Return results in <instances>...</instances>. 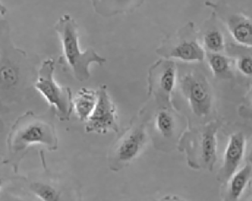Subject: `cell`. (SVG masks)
Returning a JSON list of instances; mask_svg holds the SVG:
<instances>
[{"instance_id": "cell-26", "label": "cell", "mask_w": 252, "mask_h": 201, "mask_svg": "<svg viewBox=\"0 0 252 201\" xmlns=\"http://www.w3.org/2000/svg\"></svg>"}, {"instance_id": "cell-23", "label": "cell", "mask_w": 252, "mask_h": 201, "mask_svg": "<svg viewBox=\"0 0 252 201\" xmlns=\"http://www.w3.org/2000/svg\"><path fill=\"white\" fill-rule=\"evenodd\" d=\"M2 179L1 177H0V190H1V188H2Z\"/></svg>"}, {"instance_id": "cell-10", "label": "cell", "mask_w": 252, "mask_h": 201, "mask_svg": "<svg viewBox=\"0 0 252 201\" xmlns=\"http://www.w3.org/2000/svg\"><path fill=\"white\" fill-rule=\"evenodd\" d=\"M219 127L218 124H209L202 130L199 137V153L201 164L209 171L213 170L217 161V133Z\"/></svg>"}, {"instance_id": "cell-22", "label": "cell", "mask_w": 252, "mask_h": 201, "mask_svg": "<svg viewBox=\"0 0 252 201\" xmlns=\"http://www.w3.org/2000/svg\"><path fill=\"white\" fill-rule=\"evenodd\" d=\"M249 164L252 166V151L250 153L249 156Z\"/></svg>"}, {"instance_id": "cell-6", "label": "cell", "mask_w": 252, "mask_h": 201, "mask_svg": "<svg viewBox=\"0 0 252 201\" xmlns=\"http://www.w3.org/2000/svg\"><path fill=\"white\" fill-rule=\"evenodd\" d=\"M178 79V67L175 61L162 59L149 69V94L155 97L158 107H172L171 97Z\"/></svg>"}, {"instance_id": "cell-3", "label": "cell", "mask_w": 252, "mask_h": 201, "mask_svg": "<svg viewBox=\"0 0 252 201\" xmlns=\"http://www.w3.org/2000/svg\"><path fill=\"white\" fill-rule=\"evenodd\" d=\"M55 70L54 59L44 61L38 73L35 88L55 108L59 118L64 121L70 119V114L73 111V97L69 88L60 86L55 81Z\"/></svg>"}, {"instance_id": "cell-17", "label": "cell", "mask_w": 252, "mask_h": 201, "mask_svg": "<svg viewBox=\"0 0 252 201\" xmlns=\"http://www.w3.org/2000/svg\"><path fill=\"white\" fill-rule=\"evenodd\" d=\"M31 190L42 201H64L60 191L50 184L45 182H34Z\"/></svg>"}, {"instance_id": "cell-16", "label": "cell", "mask_w": 252, "mask_h": 201, "mask_svg": "<svg viewBox=\"0 0 252 201\" xmlns=\"http://www.w3.org/2000/svg\"><path fill=\"white\" fill-rule=\"evenodd\" d=\"M209 68L216 77H230L231 63L230 59L220 53H211L207 56Z\"/></svg>"}, {"instance_id": "cell-13", "label": "cell", "mask_w": 252, "mask_h": 201, "mask_svg": "<svg viewBox=\"0 0 252 201\" xmlns=\"http://www.w3.org/2000/svg\"><path fill=\"white\" fill-rule=\"evenodd\" d=\"M226 26L236 43L252 49V21L250 18L243 14H235L228 19Z\"/></svg>"}, {"instance_id": "cell-21", "label": "cell", "mask_w": 252, "mask_h": 201, "mask_svg": "<svg viewBox=\"0 0 252 201\" xmlns=\"http://www.w3.org/2000/svg\"><path fill=\"white\" fill-rule=\"evenodd\" d=\"M7 12V8L5 5H3L2 2H1V0H0V15H4L6 14Z\"/></svg>"}, {"instance_id": "cell-18", "label": "cell", "mask_w": 252, "mask_h": 201, "mask_svg": "<svg viewBox=\"0 0 252 201\" xmlns=\"http://www.w3.org/2000/svg\"><path fill=\"white\" fill-rule=\"evenodd\" d=\"M224 37L219 30H211L204 34V49L211 53H220L224 49Z\"/></svg>"}, {"instance_id": "cell-2", "label": "cell", "mask_w": 252, "mask_h": 201, "mask_svg": "<svg viewBox=\"0 0 252 201\" xmlns=\"http://www.w3.org/2000/svg\"><path fill=\"white\" fill-rule=\"evenodd\" d=\"M10 141L15 154L25 151L32 144H42L49 149L58 147V138L53 125L32 115H25L17 123Z\"/></svg>"}, {"instance_id": "cell-5", "label": "cell", "mask_w": 252, "mask_h": 201, "mask_svg": "<svg viewBox=\"0 0 252 201\" xmlns=\"http://www.w3.org/2000/svg\"><path fill=\"white\" fill-rule=\"evenodd\" d=\"M162 59L188 63L202 62L206 57L205 50L196 38L189 36L188 26L167 36L156 50Z\"/></svg>"}, {"instance_id": "cell-7", "label": "cell", "mask_w": 252, "mask_h": 201, "mask_svg": "<svg viewBox=\"0 0 252 201\" xmlns=\"http://www.w3.org/2000/svg\"><path fill=\"white\" fill-rule=\"evenodd\" d=\"M148 141L146 125L135 124L127 129L110 152L111 169L118 171L131 164L142 152Z\"/></svg>"}, {"instance_id": "cell-19", "label": "cell", "mask_w": 252, "mask_h": 201, "mask_svg": "<svg viewBox=\"0 0 252 201\" xmlns=\"http://www.w3.org/2000/svg\"><path fill=\"white\" fill-rule=\"evenodd\" d=\"M19 81V73L15 67L7 65L0 67V85L5 88H12Z\"/></svg>"}, {"instance_id": "cell-9", "label": "cell", "mask_w": 252, "mask_h": 201, "mask_svg": "<svg viewBox=\"0 0 252 201\" xmlns=\"http://www.w3.org/2000/svg\"><path fill=\"white\" fill-rule=\"evenodd\" d=\"M246 144V137L241 132L233 133L230 135L223 154L222 168L223 178L229 180L239 169V165L244 158Z\"/></svg>"}, {"instance_id": "cell-4", "label": "cell", "mask_w": 252, "mask_h": 201, "mask_svg": "<svg viewBox=\"0 0 252 201\" xmlns=\"http://www.w3.org/2000/svg\"><path fill=\"white\" fill-rule=\"evenodd\" d=\"M189 109L198 117H207L212 107V95L209 82L202 73L189 72L180 77L177 86Z\"/></svg>"}, {"instance_id": "cell-8", "label": "cell", "mask_w": 252, "mask_h": 201, "mask_svg": "<svg viewBox=\"0 0 252 201\" xmlns=\"http://www.w3.org/2000/svg\"><path fill=\"white\" fill-rule=\"evenodd\" d=\"M97 94L95 107L86 121V132L97 134H106L110 131L118 133L117 107L109 94L107 86H100Z\"/></svg>"}, {"instance_id": "cell-20", "label": "cell", "mask_w": 252, "mask_h": 201, "mask_svg": "<svg viewBox=\"0 0 252 201\" xmlns=\"http://www.w3.org/2000/svg\"><path fill=\"white\" fill-rule=\"evenodd\" d=\"M239 71L246 76H252V57L250 55H243L237 61Z\"/></svg>"}, {"instance_id": "cell-15", "label": "cell", "mask_w": 252, "mask_h": 201, "mask_svg": "<svg viewBox=\"0 0 252 201\" xmlns=\"http://www.w3.org/2000/svg\"><path fill=\"white\" fill-rule=\"evenodd\" d=\"M252 175V166L246 164L238 169L230 178L226 201H238L247 187Z\"/></svg>"}, {"instance_id": "cell-1", "label": "cell", "mask_w": 252, "mask_h": 201, "mask_svg": "<svg viewBox=\"0 0 252 201\" xmlns=\"http://www.w3.org/2000/svg\"><path fill=\"white\" fill-rule=\"evenodd\" d=\"M55 29L59 35L62 46V59L68 71L79 82L87 81L90 79L89 67L92 64L99 66L107 62L102 57L89 48L81 50L79 46V28L75 20L70 15H64L55 24Z\"/></svg>"}, {"instance_id": "cell-25", "label": "cell", "mask_w": 252, "mask_h": 201, "mask_svg": "<svg viewBox=\"0 0 252 201\" xmlns=\"http://www.w3.org/2000/svg\"><path fill=\"white\" fill-rule=\"evenodd\" d=\"M252 201V199H251V200H250V201Z\"/></svg>"}, {"instance_id": "cell-24", "label": "cell", "mask_w": 252, "mask_h": 201, "mask_svg": "<svg viewBox=\"0 0 252 201\" xmlns=\"http://www.w3.org/2000/svg\"><path fill=\"white\" fill-rule=\"evenodd\" d=\"M25 201V200H23V199H15V200H13V201Z\"/></svg>"}, {"instance_id": "cell-12", "label": "cell", "mask_w": 252, "mask_h": 201, "mask_svg": "<svg viewBox=\"0 0 252 201\" xmlns=\"http://www.w3.org/2000/svg\"><path fill=\"white\" fill-rule=\"evenodd\" d=\"M145 0H91L96 13L104 18L134 12Z\"/></svg>"}, {"instance_id": "cell-14", "label": "cell", "mask_w": 252, "mask_h": 201, "mask_svg": "<svg viewBox=\"0 0 252 201\" xmlns=\"http://www.w3.org/2000/svg\"><path fill=\"white\" fill-rule=\"evenodd\" d=\"M97 91L83 88L73 98V110L81 121H87L97 103Z\"/></svg>"}, {"instance_id": "cell-11", "label": "cell", "mask_w": 252, "mask_h": 201, "mask_svg": "<svg viewBox=\"0 0 252 201\" xmlns=\"http://www.w3.org/2000/svg\"><path fill=\"white\" fill-rule=\"evenodd\" d=\"M177 117L173 107H158L154 117V129L156 135L162 141L175 138L177 130Z\"/></svg>"}]
</instances>
